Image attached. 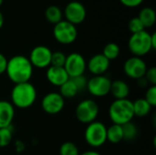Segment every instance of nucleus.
<instances>
[{"label":"nucleus","instance_id":"1","mask_svg":"<svg viewBox=\"0 0 156 155\" xmlns=\"http://www.w3.org/2000/svg\"><path fill=\"white\" fill-rule=\"evenodd\" d=\"M5 73L14 84L28 82L33 74V66L28 58L16 55L7 60Z\"/></svg>","mask_w":156,"mask_h":155},{"label":"nucleus","instance_id":"2","mask_svg":"<svg viewBox=\"0 0 156 155\" xmlns=\"http://www.w3.org/2000/svg\"><path fill=\"white\" fill-rule=\"evenodd\" d=\"M37 100L35 86L28 82L15 84L11 91V103L14 107L27 109L31 107Z\"/></svg>","mask_w":156,"mask_h":155},{"label":"nucleus","instance_id":"3","mask_svg":"<svg viewBox=\"0 0 156 155\" xmlns=\"http://www.w3.org/2000/svg\"><path fill=\"white\" fill-rule=\"evenodd\" d=\"M109 117L113 124L123 125L134 118L133 101L128 99L115 100L109 108Z\"/></svg>","mask_w":156,"mask_h":155},{"label":"nucleus","instance_id":"4","mask_svg":"<svg viewBox=\"0 0 156 155\" xmlns=\"http://www.w3.org/2000/svg\"><path fill=\"white\" fill-rule=\"evenodd\" d=\"M128 48L131 53L135 57L141 58L148 54L153 50L151 34L145 29L141 32L132 34L128 41Z\"/></svg>","mask_w":156,"mask_h":155},{"label":"nucleus","instance_id":"5","mask_svg":"<svg viewBox=\"0 0 156 155\" xmlns=\"http://www.w3.org/2000/svg\"><path fill=\"white\" fill-rule=\"evenodd\" d=\"M86 143L94 148L102 146L107 142V127L101 122L88 124L84 133Z\"/></svg>","mask_w":156,"mask_h":155},{"label":"nucleus","instance_id":"6","mask_svg":"<svg viewBox=\"0 0 156 155\" xmlns=\"http://www.w3.org/2000/svg\"><path fill=\"white\" fill-rule=\"evenodd\" d=\"M53 36L58 43L69 45L77 39L78 30L73 24L66 20H61L54 26Z\"/></svg>","mask_w":156,"mask_h":155},{"label":"nucleus","instance_id":"7","mask_svg":"<svg viewBox=\"0 0 156 155\" xmlns=\"http://www.w3.org/2000/svg\"><path fill=\"white\" fill-rule=\"evenodd\" d=\"M76 118L79 122L90 124L95 122L99 114V106L93 100L87 99L80 101L75 110Z\"/></svg>","mask_w":156,"mask_h":155},{"label":"nucleus","instance_id":"8","mask_svg":"<svg viewBox=\"0 0 156 155\" xmlns=\"http://www.w3.org/2000/svg\"><path fill=\"white\" fill-rule=\"evenodd\" d=\"M63 68L69 78H74L84 74L87 69V62L81 54L74 52L66 57Z\"/></svg>","mask_w":156,"mask_h":155},{"label":"nucleus","instance_id":"9","mask_svg":"<svg viewBox=\"0 0 156 155\" xmlns=\"http://www.w3.org/2000/svg\"><path fill=\"white\" fill-rule=\"evenodd\" d=\"M112 80L104 76H93L91 79H88L87 90L88 91L95 97H104L110 93Z\"/></svg>","mask_w":156,"mask_h":155},{"label":"nucleus","instance_id":"10","mask_svg":"<svg viewBox=\"0 0 156 155\" xmlns=\"http://www.w3.org/2000/svg\"><path fill=\"white\" fill-rule=\"evenodd\" d=\"M51 55L52 51L49 49V48L39 45L31 50L28 59L33 68L35 67L37 69H46L50 66Z\"/></svg>","mask_w":156,"mask_h":155},{"label":"nucleus","instance_id":"11","mask_svg":"<svg viewBox=\"0 0 156 155\" xmlns=\"http://www.w3.org/2000/svg\"><path fill=\"white\" fill-rule=\"evenodd\" d=\"M87 11L84 5L79 1H71L68 3L64 9L65 20L74 26L82 23L86 18Z\"/></svg>","mask_w":156,"mask_h":155},{"label":"nucleus","instance_id":"12","mask_svg":"<svg viewBox=\"0 0 156 155\" xmlns=\"http://www.w3.org/2000/svg\"><path fill=\"white\" fill-rule=\"evenodd\" d=\"M147 70V66L144 60L139 57H132L128 58L123 65V71L125 75L133 79H139L144 77Z\"/></svg>","mask_w":156,"mask_h":155},{"label":"nucleus","instance_id":"13","mask_svg":"<svg viewBox=\"0 0 156 155\" xmlns=\"http://www.w3.org/2000/svg\"><path fill=\"white\" fill-rule=\"evenodd\" d=\"M65 105V100L58 92H49L46 94L41 100V107L48 114L59 113Z\"/></svg>","mask_w":156,"mask_h":155},{"label":"nucleus","instance_id":"14","mask_svg":"<svg viewBox=\"0 0 156 155\" xmlns=\"http://www.w3.org/2000/svg\"><path fill=\"white\" fill-rule=\"evenodd\" d=\"M110 67V60L102 54H96L90 58L87 63V69L93 76L103 75Z\"/></svg>","mask_w":156,"mask_h":155},{"label":"nucleus","instance_id":"15","mask_svg":"<svg viewBox=\"0 0 156 155\" xmlns=\"http://www.w3.org/2000/svg\"><path fill=\"white\" fill-rule=\"evenodd\" d=\"M46 77L50 84L57 87H60L69 79L68 73L66 72L63 67H54V66H49L48 68Z\"/></svg>","mask_w":156,"mask_h":155},{"label":"nucleus","instance_id":"16","mask_svg":"<svg viewBox=\"0 0 156 155\" xmlns=\"http://www.w3.org/2000/svg\"><path fill=\"white\" fill-rule=\"evenodd\" d=\"M15 117V108L7 100H0V129L12 125Z\"/></svg>","mask_w":156,"mask_h":155},{"label":"nucleus","instance_id":"17","mask_svg":"<svg viewBox=\"0 0 156 155\" xmlns=\"http://www.w3.org/2000/svg\"><path fill=\"white\" fill-rule=\"evenodd\" d=\"M110 93H112V95L115 98V100L127 99L130 93L129 85L125 81L121 79H116L114 81H112Z\"/></svg>","mask_w":156,"mask_h":155},{"label":"nucleus","instance_id":"18","mask_svg":"<svg viewBox=\"0 0 156 155\" xmlns=\"http://www.w3.org/2000/svg\"><path fill=\"white\" fill-rule=\"evenodd\" d=\"M138 18L142 22V24L144 26V28L151 27V26H153L155 24V11L152 7H148V6L147 7H144L140 11V13L138 15Z\"/></svg>","mask_w":156,"mask_h":155},{"label":"nucleus","instance_id":"19","mask_svg":"<svg viewBox=\"0 0 156 155\" xmlns=\"http://www.w3.org/2000/svg\"><path fill=\"white\" fill-rule=\"evenodd\" d=\"M62 16H63V12L58 5H51L48 6L45 10V17L51 24L54 25L58 24V22L63 20Z\"/></svg>","mask_w":156,"mask_h":155},{"label":"nucleus","instance_id":"20","mask_svg":"<svg viewBox=\"0 0 156 155\" xmlns=\"http://www.w3.org/2000/svg\"><path fill=\"white\" fill-rule=\"evenodd\" d=\"M133 107L134 116L137 117H144L148 115L153 108L144 99H138L135 101H133Z\"/></svg>","mask_w":156,"mask_h":155},{"label":"nucleus","instance_id":"21","mask_svg":"<svg viewBox=\"0 0 156 155\" xmlns=\"http://www.w3.org/2000/svg\"><path fill=\"white\" fill-rule=\"evenodd\" d=\"M63 99H72L74 98L78 93L79 90L76 87V85L74 84V82L72 81V79L69 78L64 84H62L59 87V92H58Z\"/></svg>","mask_w":156,"mask_h":155},{"label":"nucleus","instance_id":"22","mask_svg":"<svg viewBox=\"0 0 156 155\" xmlns=\"http://www.w3.org/2000/svg\"><path fill=\"white\" fill-rule=\"evenodd\" d=\"M123 140L122 125L112 124L107 128V141L111 143H119Z\"/></svg>","mask_w":156,"mask_h":155},{"label":"nucleus","instance_id":"23","mask_svg":"<svg viewBox=\"0 0 156 155\" xmlns=\"http://www.w3.org/2000/svg\"><path fill=\"white\" fill-rule=\"evenodd\" d=\"M120 53H121V48H120L119 45L114 42H111V43H108L105 45L101 54L107 59H109L111 61V60L116 59L119 57Z\"/></svg>","mask_w":156,"mask_h":155},{"label":"nucleus","instance_id":"24","mask_svg":"<svg viewBox=\"0 0 156 155\" xmlns=\"http://www.w3.org/2000/svg\"><path fill=\"white\" fill-rule=\"evenodd\" d=\"M122 134H123V140L126 141H132L134 140L138 134V129L134 123L132 122H127L123 125H122Z\"/></svg>","mask_w":156,"mask_h":155},{"label":"nucleus","instance_id":"25","mask_svg":"<svg viewBox=\"0 0 156 155\" xmlns=\"http://www.w3.org/2000/svg\"><path fill=\"white\" fill-rule=\"evenodd\" d=\"M13 138V132L11 126L7 128L0 129V148L6 147L10 144Z\"/></svg>","mask_w":156,"mask_h":155},{"label":"nucleus","instance_id":"26","mask_svg":"<svg viewBox=\"0 0 156 155\" xmlns=\"http://www.w3.org/2000/svg\"><path fill=\"white\" fill-rule=\"evenodd\" d=\"M59 155H80L76 144L71 142H66L59 148Z\"/></svg>","mask_w":156,"mask_h":155},{"label":"nucleus","instance_id":"27","mask_svg":"<svg viewBox=\"0 0 156 155\" xmlns=\"http://www.w3.org/2000/svg\"><path fill=\"white\" fill-rule=\"evenodd\" d=\"M66 55L61 51H55L52 52L51 55V61L50 66L54 67H64L65 61H66Z\"/></svg>","mask_w":156,"mask_h":155},{"label":"nucleus","instance_id":"28","mask_svg":"<svg viewBox=\"0 0 156 155\" xmlns=\"http://www.w3.org/2000/svg\"><path fill=\"white\" fill-rule=\"evenodd\" d=\"M128 27H129V30L132 32V34H135V33L144 30V26H143L138 16H134L131 18V20L128 23Z\"/></svg>","mask_w":156,"mask_h":155},{"label":"nucleus","instance_id":"29","mask_svg":"<svg viewBox=\"0 0 156 155\" xmlns=\"http://www.w3.org/2000/svg\"><path fill=\"white\" fill-rule=\"evenodd\" d=\"M144 100L152 106H156V86H150L146 92H145V97Z\"/></svg>","mask_w":156,"mask_h":155},{"label":"nucleus","instance_id":"30","mask_svg":"<svg viewBox=\"0 0 156 155\" xmlns=\"http://www.w3.org/2000/svg\"><path fill=\"white\" fill-rule=\"evenodd\" d=\"M72 79V81L74 82V84L76 85L79 92L87 90V83H88V79H86V77H84L83 75L80 76H77L74 78H70Z\"/></svg>","mask_w":156,"mask_h":155},{"label":"nucleus","instance_id":"31","mask_svg":"<svg viewBox=\"0 0 156 155\" xmlns=\"http://www.w3.org/2000/svg\"><path fill=\"white\" fill-rule=\"evenodd\" d=\"M144 78L148 81V83L151 86H156V68L152 67L150 69H147Z\"/></svg>","mask_w":156,"mask_h":155},{"label":"nucleus","instance_id":"32","mask_svg":"<svg viewBox=\"0 0 156 155\" xmlns=\"http://www.w3.org/2000/svg\"><path fill=\"white\" fill-rule=\"evenodd\" d=\"M120 2L127 7H136L140 5L144 0H120Z\"/></svg>","mask_w":156,"mask_h":155},{"label":"nucleus","instance_id":"33","mask_svg":"<svg viewBox=\"0 0 156 155\" xmlns=\"http://www.w3.org/2000/svg\"><path fill=\"white\" fill-rule=\"evenodd\" d=\"M6 64H7V59H6V58H5L2 53H0V75H2L3 73L5 72Z\"/></svg>","mask_w":156,"mask_h":155},{"label":"nucleus","instance_id":"34","mask_svg":"<svg viewBox=\"0 0 156 155\" xmlns=\"http://www.w3.org/2000/svg\"><path fill=\"white\" fill-rule=\"evenodd\" d=\"M137 83H138V86L141 87V88H145V87H147V86L149 85L148 81L146 80V79H145L144 77H143V78L137 79Z\"/></svg>","mask_w":156,"mask_h":155},{"label":"nucleus","instance_id":"35","mask_svg":"<svg viewBox=\"0 0 156 155\" xmlns=\"http://www.w3.org/2000/svg\"><path fill=\"white\" fill-rule=\"evenodd\" d=\"M24 148H25V145L23 144V143H22V142L18 141V142H16V151H17V152H21V151H23V150H24Z\"/></svg>","mask_w":156,"mask_h":155},{"label":"nucleus","instance_id":"36","mask_svg":"<svg viewBox=\"0 0 156 155\" xmlns=\"http://www.w3.org/2000/svg\"><path fill=\"white\" fill-rule=\"evenodd\" d=\"M151 41H152V47L153 49L156 48V33L151 34Z\"/></svg>","mask_w":156,"mask_h":155},{"label":"nucleus","instance_id":"37","mask_svg":"<svg viewBox=\"0 0 156 155\" xmlns=\"http://www.w3.org/2000/svg\"><path fill=\"white\" fill-rule=\"evenodd\" d=\"M80 155H101V153H99L96 151H87L82 153H80Z\"/></svg>","mask_w":156,"mask_h":155},{"label":"nucleus","instance_id":"38","mask_svg":"<svg viewBox=\"0 0 156 155\" xmlns=\"http://www.w3.org/2000/svg\"><path fill=\"white\" fill-rule=\"evenodd\" d=\"M4 22H5L4 15H3V14H2V12L0 11V28L3 26V25H4Z\"/></svg>","mask_w":156,"mask_h":155},{"label":"nucleus","instance_id":"39","mask_svg":"<svg viewBox=\"0 0 156 155\" xmlns=\"http://www.w3.org/2000/svg\"><path fill=\"white\" fill-rule=\"evenodd\" d=\"M3 3H4V0H0V6L3 5Z\"/></svg>","mask_w":156,"mask_h":155}]
</instances>
